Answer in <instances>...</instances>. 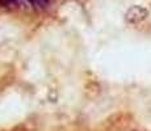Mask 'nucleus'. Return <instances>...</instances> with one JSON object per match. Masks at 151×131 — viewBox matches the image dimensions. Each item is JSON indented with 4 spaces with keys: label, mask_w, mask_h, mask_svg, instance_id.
Masks as SVG:
<instances>
[{
    "label": "nucleus",
    "mask_w": 151,
    "mask_h": 131,
    "mask_svg": "<svg viewBox=\"0 0 151 131\" xmlns=\"http://www.w3.org/2000/svg\"><path fill=\"white\" fill-rule=\"evenodd\" d=\"M146 16H147V11L141 7L130 8L126 13V19H127V21H130V22H138V21H141V20H143Z\"/></svg>",
    "instance_id": "obj_1"
},
{
    "label": "nucleus",
    "mask_w": 151,
    "mask_h": 131,
    "mask_svg": "<svg viewBox=\"0 0 151 131\" xmlns=\"http://www.w3.org/2000/svg\"><path fill=\"white\" fill-rule=\"evenodd\" d=\"M30 4H33L36 8H46L49 5L50 0H28Z\"/></svg>",
    "instance_id": "obj_2"
},
{
    "label": "nucleus",
    "mask_w": 151,
    "mask_h": 131,
    "mask_svg": "<svg viewBox=\"0 0 151 131\" xmlns=\"http://www.w3.org/2000/svg\"><path fill=\"white\" fill-rule=\"evenodd\" d=\"M19 0H0V4L4 5V7H8V5H12V4H16Z\"/></svg>",
    "instance_id": "obj_3"
}]
</instances>
